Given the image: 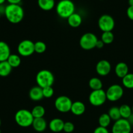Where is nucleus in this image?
<instances>
[{
	"mask_svg": "<svg viewBox=\"0 0 133 133\" xmlns=\"http://www.w3.org/2000/svg\"><path fill=\"white\" fill-rule=\"evenodd\" d=\"M4 14L12 24H18L24 17V11L20 4H9L5 7Z\"/></svg>",
	"mask_w": 133,
	"mask_h": 133,
	"instance_id": "f257e3e1",
	"label": "nucleus"
},
{
	"mask_svg": "<svg viewBox=\"0 0 133 133\" xmlns=\"http://www.w3.org/2000/svg\"><path fill=\"white\" fill-rule=\"evenodd\" d=\"M56 10L60 18L67 19L75 12V5L71 0H60L56 5Z\"/></svg>",
	"mask_w": 133,
	"mask_h": 133,
	"instance_id": "f03ea898",
	"label": "nucleus"
},
{
	"mask_svg": "<svg viewBox=\"0 0 133 133\" xmlns=\"http://www.w3.org/2000/svg\"><path fill=\"white\" fill-rule=\"evenodd\" d=\"M34 117L31 112L26 109L19 110L15 116V120L18 125L22 127H28L32 125Z\"/></svg>",
	"mask_w": 133,
	"mask_h": 133,
	"instance_id": "7ed1b4c3",
	"label": "nucleus"
},
{
	"mask_svg": "<svg viewBox=\"0 0 133 133\" xmlns=\"http://www.w3.org/2000/svg\"><path fill=\"white\" fill-rule=\"evenodd\" d=\"M36 82L37 85L42 88L52 86L54 82V76L51 71L46 69L41 70L36 75Z\"/></svg>",
	"mask_w": 133,
	"mask_h": 133,
	"instance_id": "20e7f679",
	"label": "nucleus"
},
{
	"mask_svg": "<svg viewBox=\"0 0 133 133\" xmlns=\"http://www.w3.org/2000/svg\"><path fill=\"white\" fill-rule=\"evenodd\" d=\"M98 39L93 33H85L80 37L79 44L80 47L85 50H90L96 47Z\"/></svg>",
	"mask_w": 133,
	"mask_h": 133,
	"instance_id": "39448f33",
	"label": "nucleus"
},
{
	"mask_svg": "<svg viewBox=\"0 0 133 133\" xmlns=\"http://www.w3.org/2000/svg\"><path fill=\"white\" fill-rule=\"evenodd\" d=\"M107 100L106 91L103 89L92 90L89 96V101L94 107H100L105 103Z\"/></svg>",
	"mask_w": 133,
	"mask_h": 133,
	"instance_id": "423d86ee",
	"label": "nucleus"
},
{
	"mask_svg": "<svg viewBox=\"0 0 133 133\" xmlns=\"http://www.w3.org/2000/svg\"><path fill=\"white\" fill-rule=\"evenodd\" d=\"M72 100L67 96L61 95L56 98L54 102V105L56 110L61 113H66L71 111Z\"/></svg>",
	"mask_w": 133,
	"mask_h": 133,
	"instance_id": "0eeeda50",
	"label": "nucleus"
},
{
	"mask_svg": "<svg viewBox=\"0 0 133 133\" xmlns=\"http://www.w3.org/2000/svg\"><path fill=\"white\" fill-rule=\"evenodd\" d=\"M124 93L123 88L119 84L110 85L106 91L107 100L111 102H116L123 97Z\"/></svg>",
	"mask_w": 133,
	"mask_h": 133,
	"instance_id": "6e6552de",
	"label": "nucleus"
},
{
	"mask_svg": "<svg viewBox=\"0 0 133 133\" xmlns=\"http://www.w3.org/2000/svg\"><path fill=\"white\" fill-rule=\"evenodd\" d=\"M17 50L19 55L23 57L31 56L35 52L34 43L28 39L22 41L18 45Z\"/></svg>",
	"mask_w": 133,
	"mask_h": 133,
	"instance_id": "1a4fd4ad",
	"label": "nucleus"
},
{
	"mask_svg": "<svg viewBox=\"0 0 133 133\" xmlns=\"http://www.w3.org/2000/svg\"><path fill=\"white\" fill-rule=\"evenodd\" d=\"M98 26L103 32L112 31L115 27V20L109 15H103L98 20Z\"/></svg>",
	"mask_w": 133,
	"mask_h": 133,
	"instance_id": "9d476101",
	"label": "nucleus"
},
{
	"mask_svg": "<svg viewBox=\"0 0 133 133\" xmlns=\"http://www.w3.org/2000/svg\"><path fill=\"white\" fill-rule=\"evenodd\" d=\"M132 126L127 119L120 118L114 122L112 127V133H130Z\"/></svg>",
	"mask_w": 133,
	"mask_h": 133,
	"instance_id": "9b49d317",
	"label": "nucleus"
},
{
	"mask_svg": "<svg viewBox=\"0 0 133 133\" xmlns=\"http://www.w3.org/2000/svg\"><path fill=\"white\" fill-rule=\"evenodd\" d=\"M96 72L98 75L105 76L110 72L112 66L110 63L105 59L101 60L97 63L95 66Z\"/></svg>",
	"mask_w": 133,
	"mask_h": 133,
	"instance_id": "f8f14e48",
	"label": "nucleus"
},
{
	"mask_svg": "<svg viewBox=\"0 0 133 133\" xmlns=\"http://www.w3.org/2000/svg\"><path fill=\"white\" fill-rule=\"evenodd\" d=\"M31 126L35 131L38 132H42L46 129L47 122L44 117L34 118Z\"/></svg>",
	"mask_w": 133,
	"mask_h": 133,
	"instance_id": "ddd939ff",
	"label": "nucleus"
},
{
	"mask_svg": "<svg viewBox=\"0 0 133 133\" xmlns=\"http://www.w3.org/2000/svg\"><path fill=\"white\" fill-rule=\"evenodd\" d=\"M64 121L60 118H54L50 121L48 127L53 132H59L63 129Z\"/></svg>",
	"mask_w": 133,
	"mask_h": 133,
	"instance_id": "4468645a",
	"label": "nucleus"
},
{
	"mask_svg": "<svg viewBox=\"0 0 133 133\" xmlns=\"http://www.w3.org/2000/svg\"><path fill=\"white\" fill-rule=\"evenodd\" d=\"M29 98L34 101H39L43 99L44 96L43 93V88L39 87V85L33 86L31 88L29 92Z\"/></svg>",
	"mask_w": 133,
	"mask_h": 133,
	"instance_id": "2eb2a0df",
	"label": "nucleus"
},
{
	"mask_svg": "<svg viewBox=\"0 0 133 133\" xmlns=\"http://www.w3.org/2000/svg\"><path fill=\"white\" fill-rule=\"evenodd\" d=\"M11 54V49L8 44L4 41H0V62L7 61Z\"/></svg>",
	"mask_w": 133,
	"mask_h": 133,
	"instance_id": "dca6fc26",
	"label": "nucleus"
},
{
	"mask_svg": "<svg viewBox=\"0 0 133 133\" xmlns=\"http://www.w3.org/2000/svg\"><path fill=\"white\" fill-rule=\"evenodd\" d=\"M115 73L117 77L123 78L129 73V66L124 62H119L115 66Z\"/></svg>",
	"mask_w": 133,
	"mask_h": 133,
	"instance_id": "f3484780",
	"label": "nucleus"
},
{
	"mask_svg": "<svg viewBox=\"0 0 133 133\" xmlns=\"http://www.w3.org/2000/svg\"><path fill=\"white\" fill-rule=\"evenodd\" d=\"M85 106L84 103L81 101L72 102L71 106V112L75 116H81L85 112Z\"/></svg>",
	"mask_w": 133,
	"mask_h": 133,
	"instance_id": "a211bd4d",
	"label": "nucleus"
},
{
	"mask_svg": "<svg viewBox=\"0 0 133 133\" xmlns=\"http://www.w3.org/2000/svg\"><path fill=\"white\" fill-rule=\"evenodd\" d=\"M67 23L72 28H78L82 23V17L80 14L74 12L67 18Z\"/></svg>",
	"mask_w": 133,
	"mask_h": 133,
	"instance_id": "6ab92c4d",
	"label": "nucleus"
},
{
	"mask_svg": "<svg viewBox=\"0 0 133 133\" xmlns=\"http://www.w3.org/2000/svg\"><path fill=\"white\" fill-rule=\"evenodd\" d=\"M37 3L41 9L45 11H49L55 7V0H38Z\"/></svg>",
	"mask_w": 133,
	"mask_h": 133,
	"instance_id": "aec40b11",
	"label": "nucleus"
},
{
	"mask_svg": "<svg viewBox=\"0 0 133 133\" xmlns=\"http://www.w3.org/2000/svg\"><path fill=\"white\" fill-rule=\"evenodd\" d=\"M12 69V67L9 65L7 61L0 62V76L6 77L10 75Z\"/></svg>",
	"mask_w": 133,
	"mask_h": 133,
	"instance_id": "412c9836",
	"label": "nucleus"
},
{
	"mask_svg": "<svg viewBox=\"0 0 133 133\" xmlns=\"http://www.w3.org/2000/svg\"><path fill=\"white\" fill-rule=\"evenodd\" d=\"M89 86L92 90H98L103 89V82L98 78L93 77L89 80Z\"/></svg>",
	"mask_w": 133,
	"mask_h": 133,
	"instance_id": "4be33fe9",
	"label": "nucleus"
},
{
	"mask_svg": "<svg viewBox=\"0 0 133 133\" xmlns=\"http://www.w3.org/2000/svg\"><path fill=\"white\" fill-rule=\"evenodd\" d=\"M12 68H16L21 63V58L17 54H11L7 60Z\"/></svg>",
	"mask_w": 133,
	"mask_h": 133,
	"instance_id": "5701e85b",
	"label": "nucleus"
},
{
	"mask_svg": "<svg viewBox=\"0 0 133 133\" xmlns=\"http://www.w3.org/2000/svg\"><path fill=\"white\" fill-rule=\"evenodd\" d=\"M119 108L120 115H121V118L127 119L130 117V115L132 114L131 107L128 104H123L121 107H119Z\"/></svg>",
	"mask_w": 133,
	"mask_h": 133,
	"instance_id": "b1692460",
	"label": "nucleus"
},
{
	"mask_svg": "<svg viewBox=\"0 0 133 133\" xmlns=\"http://www.w3.org/2000/svg\"><path fill=\"white\" fill-rule=\"evenodd\" d=\"M34 118L43 117L45 114V108L41 105H37L31 111Z\"/></svg>",
	"mask_w": 133,
	"mask_h": 133,
	"instance_id": "393cba45",
	"label": "nucleus"
},
{
	"mask_svg": "<svg viewBox=\"0 0 133 133\" xmlns=\"http://www.w3.org/2000/svg\"><path fill=\"white\" fill-rule=\"evenodd\" d=\"M111 121H112V119H111V118L110 117L108 113L102 114L100 116L98 120L99 126L106 128H107L109 126L110 124L111 123Z\"/></svg>",
	"mask_w": 133,
	"mask_h": 133,
	"instance_id": "a878e982",
	"label": "nucleus"
},
{
	"mask_svg": "<svg viewBox=\"0 0 133 133\" xmlns=\"http://www.w3.org/2000/svg\"><path fill=\"white\" fill-rule=\"evenodd\" d=\"M122 84L127 89H133V73H128L122 78Z\"/></svg>",
	"mask_w": 133,
	"mask_h": 133,
	"instance_id": "bb28decb",
	"label": "nucleus"
},
{
	"mask_svg": "<svg viewBox=\"0 0 133 133\" xmlns=\"http://www.w3.org/2000/svg\"><path fill=\"white\" fill-rule=\"evenodd\" d=\"M101 40L104 43V44H110L114 40V35L112 31L103 32Z\"/></svg>",
	"mask_w": 133,
	"mask_h": 133,
	"instance_id": "cd10ccee",
	"label": "nucleus"
},
{
	"mask_svg": "<svg viewBox=\"0 0 133 133\" xmlns=\"http://www.w3.org/2000/svg\"><path fill=\"white\" fill-rule=\"evenodd\" d=\"M108 114L109 115L111 119L113 120V121H117V120L119 119L120 118H121V115H120L119 108V107H111V108H110L109 110H108Z\"/></svg>",
	"mask_w": 133,
	"mask_h": 133,
	"instance_id": "c85d7f7f",
	"label": "nucleus"
},
{
	"mask_svg": "<svg viewBox=\"0 0 133 133\" xmlns=\"http://www.w3.org/2000/svg\"><path fill=\"white\" fill-rule=\"evenodd\" d=\"M34 48H35V52L37 54H43L46 50V44L43 41H37L34 43Z\"/></svg>",
	"mask_w": 133,
	"mask_h": 133,
	"instance_id": "c756f323",
	"label": "nucleus"
},
{
	"mask_svg": "<svg viewBox=\"0 0 133 133\" xmlns=\"http://www.w3.org/2000/svg\"><path fill=\"white\" fill-rule=\"evenodd\" d=\"M75 130V125L71 121H66L64 123L63 126V130L66 133H71Z\"/></svg>",
	"mask_w": 133,
	"mask_h": 133,
	"instance_id": "7c9ffc66",
	"label": "nucleus"
},
{
	"mask_svg": "<svg viewBox=\"0 0 133 133\" xmlns=\"http://www.w3.org/2000/svg\"><path fill=\"white\" fill-rule=\"evenodd\" d=\"M43 93L44 97H45V98H50L53 96L54 93V91L53 88L52 86L46 87V88H43Z\"/></svg>",
	"mask_w": 133,
	"mask_h": 133,
	"instance_id": "2f4dec72",
	"label": "nucleus"
},
{
	"mask_svg": "<svg viewBox=\"0 0 133 133\" xmlns=\"http://www.w3.org/2000/svg\"><path fill=\"white\" fill-rule=\"evenodd\" d=\"M93 133H110L107 128L103 127H98L96 128L93 131Z\"/></svg>",
	"mask_w": 133,
	"mask_h": 133,
	"instance_id": "473e14b6",
	"label": "nucleus"
},
{
	"mask_svg": "<svg viewBox=\"0 0 133 133\" xmlns=\"http://www.w3.org/2000/svg\"><path fill=\"white\" fill-rule=\"evenodd\" d=\"M127 15L130 20L133 21V7L129 6L128 7L127 9Z\"/></svg>",
	"mask_w": 133,
	"mask_h": 133,
	"instance_id": "72a5a7b5",
	"label": "nucleus"
},
{
	"mask_svg": "<svg viewBox=\"0 0 133 133\" xmlns=\"http://www.w3.org/2000/svg\"><path fill=\"white\" fill-rule=\"evenodd\" d=\"M104 46V43H103L101 40H98L97 42V44H96L95 48H103V46Z\"/></svg>",
	"mask_w": 133,
	"mask_h": 133,
	"instance_id": "f704fd0d",
	"label": "nucleus"
},
{
	"mask_svg": "<svg viewBox=\"0 0 133 133\" xmlns=\"http://www.w3.org/2000/svg\"><path fill=\"white\" fill-rule=\"evenodd\" d=\"M9 4H20L22 0H6Z\"/></svg>",
	"mask_w": 133,
	"mask_h": 133,
	"instance_id": "c9c22d12",
	"label": "nucleus"
},
{
	"mask_svg": "<svg viewBox=\"0 0 133 133\" xmlns=\"http://www.w3.org/2000/svg\"><path fill=\"white\" fill-rule=\"evenodd\" d=\"M127 119L128 121H129L130 125H131V126H133V113L130 115V116Z\"/></svg>",
	"mask_w": 133,
	"mask_h": 133,
	"instance_id": "e433bc0d",
	"label": "nucleus"
},
{
	"mask_svg": "<svg viewBox=\"0 0 133 133\" xmlns=\"http://www.w3.org/2000/svg\"><path fill=\"white\" fill-rule=\"evenodd\" d=\"M129 6H132L133 7V0H129Z\"/></svg>",
	"mask_w": 133,
	"mask_h": 133,
	"instance_id": "4c0bfd02",
	"label": "nucleus"
},
{
	"mask_svg": "<svg viewBox=\"0 0 133 133\" xmlns=\"http://www.w3.org/2000/svg\"><path fill=\"white\" fill-rule=\"evenodd\" d=\"M6 0H0V5H3V3L5 2Z\"/></svg>",
	"mask_w": 133,
	"mask_h": 133,
	"instance_id": "58836bf2",
	"label": "nucleus"
},
{
	"mask_svg": "<svg viewBox=\"0 0 133 133\" xmlns=\"http://www.w3.org/2000/svg\"><path fill=\"white\" fill-rule=\"evenodd\" d=\"M131 109H132V113H133V106L131 107Z\"/></svg>",
	"mask_w": 133,
	"mask_h": 133,
	"instance_id": "ea45409f",
	"label": "nucleus"
},
{
	"mask_svg": "<svg viewBox=\"0 0 133 133\" xmlns=\"http://www.w3.org/2000/svg\"><path fill=\"white\" fill-rule=\"evenodd\" d=\"M1 124H2V121H1V119H0V126H1Z\"/></svg>",
	"mask_w": 133,
	"mask_h": 133,
	"instance_id": "a19ab883",
	"label": "nucleus"
},
{
	"mask_svg": "<svg viewBox=\"0 0 133 133\" xmlns=\"http://www.w3.org/2000/svg\"><path fill=\"white\" fill-rule=\"evenodd\" d=\"M1 15H2V14L0 13V18H1Z\"/></svg>",
	"mask_w": 133,
	"mask_h": 133,
	"instance_id": "79ce46f5",
	"label": "nucleus"
},
{
	"mask_svg": "<svg viewBox=\"0 0 133 133\" xmlns=\"http://www.w3.org/2000/svg\"><path fill=\"white\" fill-rule=\"evenodd\" d=\"M0 133H2V131H1V130H0Z\"/></svg>",
	"mask_w": 133,
	"mask_h": 133,
	"instance_id": "37998d69",
	"label": "nucleus"
}]
</instances>
